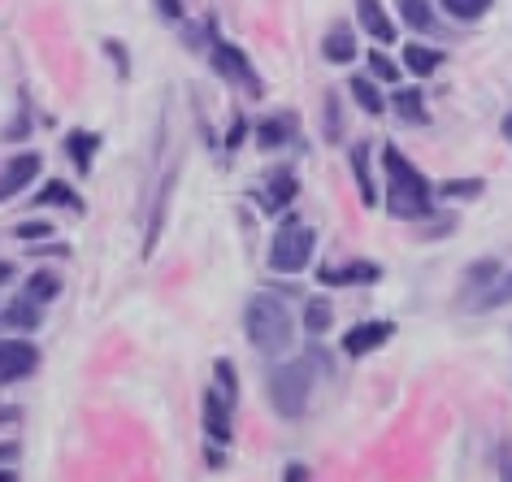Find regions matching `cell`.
I'll return each mask as SVG.
<instances>
[{
	"label": "cell",
	"mask_w": 512,
	"mask_h": 482,
	"mask_svg": "<svg viewBox=\"0 0 512 482\" xmlns=\"http://www.w3.org/2000/svg\"><path fill=\"white\" fill-rule=\"evenodd\" d=\"M243 331H248L252 348L265 352V357H283L296 344V317L287 313V304L278 296H252L248 313H243Z\"/></svg>",
	"instance_id": "obj_1"
},
{
	"label": "cell",
	"mask_w": 512,
	"mask_h": 482,
	"mask_svg": "<svg viewBox=\"0 0 512 482\" xmlns=\"http://www.w3.org/2000/svg\"><path fill=\"white\" fill-rule=\"evenodd\" d=\"M382 166H387V179H391V196H387L391 218H404V222L430 218V183L421 179V170L413 161L395 144H387L382 148Z\"/></svg>",
	"instance_id": "obj_2"
},
{
	"label": "cell",
	"mask_w": 512,
	"mask_h": 482,
	"mask_svg": "<svg viewBox=\"0 0 512 482\" xmlns=\"http://www.w3.org/2000/svg\"><path fill=\"white\" fill-rule=\"evenodd\" d=\"M313 361L317 357H304V361H287V365H274L270 374V400L283 417H300L309 409V396H313Z\"/></svg>",
	"instance_id": "obj_3"
},
{
	"label": "cell",
	"mask_w": 512,
	"mask_h": 482,
	"mask_svg": "<svg viewBox=\"0 0 512 482\" xmlns=\"http://www.w3.org/2000/svg\"><path fill=\"white\" fill-rule=\"evenodd\" d=\"M313 244H317V235L296 218V213H287V222L278 226V235L270 239V270L300 274L304 265L313 261Z\"/></svg>",
	"instance_id": "obj_4"
},
{
	"label": "cell",
	"mask_w": 512,
	"mask_h": 482,
	"mask_svg": "<svg viewBox=\"0 0 512 482\" xmlns=\"http://www.w3.org/2000/svg\"><path fill=\"white\" fill-rule=\"evenodd\" d=\"M209 61H213V70L222 74L226 83H239L243 92H252V96H261V79H256V70H252V61L243 57V48H235L230 40H213L209 48Z\"/></svg>",
	"instance_id": "obj_5"
},
{
	"label": "cell",
	"mask_w": 512,
	"mask_h": 482,
	"mask_svg": "<svg viewBox=\"0 0 512 482\" xmlns=\"http://www.w3.org/2000/svg\"><path fill=\"white\" fill-rule=\"evenodd\" d=\"M35 365H40V348L27 344V339H5V348H0V378L9 387L35 374Z\"/></svg>",
	"instance_id": "obj_6"
},
{
	"label": "cell",
	"mask_w": 512,
	"mask_h": 482,
	"mask_svg": "<svg viewBox=\"0 0 512 482\" xmlns=\"http://www.w3.org/2000/svg\"><path fill=\"white\" fill-rule=\"evenodd\" d=\"M391 335H395L391 322H361L343 335V352H348V357H365V352H378Z\"/></svg>",
	"instance_id": "obj_7"
},
{
	"label": "cell",
	"mask_w": 512,
	"mask_h": 482,
	"mask_svg": "<svg viewBox=\"0 0 512 482\" xmlns=\"http://www.w3.org/2000/svg\"><path fill=\"white\" fill-rule=\"evenodd\" d=\"M317 278H322L326 287H356V283H378V278H382V265H378V261H352V265H339V270H335V265H326V270L317 274Z\"/></svg>",
	"instance_id": "obj_8"
},
{
	"label": "cell",
	"mask_w": 512,
	"mask_h": 482,
	"mask_svg": "<svg viewBox=\"0 0 512 482\" xmlns=\"http://www.w3.org/2000/svg\"><path fill=\"white\" fill-rule=\"evenodd\" d=\"M356 22H361V31L369 35V40L395 44V27H391L387 9H382V0H356Z\"/></svg>",
	"instance_id": "obj_9"
},
{
	"label": "cell",
	"mask_w": 512,
	"mask_h": 482,
	"mask_svg": "<svg viewBox=\"0 0 512 482\" xmlns=\"http://www.w3.org/2000/svg\"><path fill=\"white\" fill-rule=\"evenodd\" d=\"M300 192V179L291 170H274V174H265V196H261V205L265 213H283L291 200H296Z\"/></svg>",
	"instance_id": "obj_10"
},
{
	"label": "cell",
	"mask_w": 512,
	"mask_h": 482,
	"mask_svg": "<svg viewBox=\"0 0 512 482\" xmlns=\"http://www.w3.org/2000/svg\"><path fill=\"white\" fill-rule=\"evenodd\" d=\"M40 170H44V161H40V152H22V157H14L5 166V183H0V192H5L9 200H14L22 187H27L31 179H40Z\"/></svg>",
	"instance_id": "obj_11"
},
{
	"label": "cell",
	"mask_w": 512,
	"mask_h": 482,
	"mask_svg": "<svg viewBox=\"0 0 512 482\" xmlns=\"http://www.w3.org/2000/svg\"><path fill=\"white\" fill-rule=\"evenodd\" d=\"M226 396L222 391H204V430L217 439V443H230V409H226Z\"/></svg>",
	"instance_id": "obj_12"
},
{
	"label": "cell",
	"mask_w": 512,
	"mask_h": 482,
	"mask_svg": "<svg viewBox=\"0 0 512 482\" xmlns=\"http://www.w3.org/2000/svg\"><path fill=\"white\" fill-rule=\"evenodd\" d=\"M96 144H100V139H96V135H87V131H70V135H66V152L74 157V170H79V174H92Z\"/></svg>",
	"instance_id": "obj_13"
},
{
	"label": "cell",
	"mask_w": 512,
	"mask_h": 482,
	"mask_svg": "<svg viewBox=\"0 0 512 482\" xmlns=\"http://www.w3.org/2000/svg\"><path fill=\"white\" fill-rule=\"evenodd\" d=\"M391 109L400 113L404 122H417V126L430 122V118H426V96H421L417 87H400V92H395V100H391Z\"/></svg>",
	"instance_id": "obj_14"
},
{
	"label": "cell",
	"mask_w": 512,
	"mask_h": 482,
	"mask_svg": "<svg viewBox=\"0 0 512 482\" xmlns=\"http://www.w3.org/2000/svg\"><path fill=\"white\" fill-rule=\"evenodd\" d=\"M404 66H408V74H434L443 66V53L439 48H426V44H404Z\"/></svg>",
	"instance_id": "obj_15"
},
{
	"label": "cell",
	"mask_w": 512,
	"mask_h": 482,
	"mask_svg": "<svg viewBox=\"0 0 512 482\" xmlns=\"http://www.w3.org/2000/svg\"><path fill=\"white\" fill-rule=\"evenodd\" d=\"M40 322H44V317H40V309H35V300H31V296H27V300H9V304H5V326H9V331H18V326H22V331H35Z\"/></svg>",
	"instance_id": "obj_16"
},
{
	"label": "cell",
	"mask_w": 512,
	"mask_h": 482,
	"mask_svg": "<svg viewBox=\"0 0 512 482\" xmlns=\"http://www.w3.org/2000/svg\"><path fill=\"white\" fill-rule=\"evenodd\" d=\"M352 174H356V187H361V200H365V205H374L378 187H374V179H369V148L365 144L352 148Z\"/></svg>",
	"instance_id": "obj_17"
},
{
	"label": "cell",
	"mask_w": 512,
	"mask_h": 482,
	"mask_svg": "<svg viewBox=\"0 0 512 482\" xmlns=\"http://www.w3.org/2000/svg\"><path fill=\"white\" fill-rule=\"evenodd\" d=\"M322 53H326V61H339V66H348V61L356 57V40H352V31H330L326 35V44H322Z\"/></svg>",
	"instance_id": "obj_18"
},
{
	"label": "cell",
	"mask_w": 512,
	"mask_h": 482,
	"mask_svg": "<svg viewBox=\"0 0 512 482\" xmlns=\"http://www.w3.org/2000/svg\"><path fill=\"white\" fill-rule=\"evenodd\" d=\"M395 5H400L404 27H413V31H430L434 27V9L426 5V0H395Z\"/></svg>",
	"instance_id": "obj_19"
},
{
	"label": "cell",
	"mask_w": 512,
	"mask_h": 482,
	"mask_svg": "<svg viewBox=\"0 0 512 482\" xmlns=\"http://www.w3.org/2000/svg\"><path fill=\"white\" fill-rule=\"evenodd\" d=\"M352 96H356V105H361L365 113H387V100H382V92L369 79H361V74L352 79Z\"/></svg>",
	"instance_id": "obj_20"
},
{
	"label": "cell",
	"mask_w": 512,
	"mask_h": 482,
	"mask_svg": "<svg viewBox=\"0 0 512 482\" xmlns=\"http://www.w3.org/2000/svg\"><path fill=\"white\" fill-rule=\"evenodd\" d=\"M35 205H66V209L79 213V209H83V200L74 196L66 183H44V187H40V196H35Z\"/></svg>",
	"instance_id": "obj_21"
},
{
	"label": "cell",
	"mask_w": 512,
	"mask_h": 482,
	"mask_svg": "<svg viewBox=\"0 0 512 482\" xmlns=\"http://www.w3.org/2000/svg\"><path fill=\"white\" fill-rule=\"evenodd\" d=\"M27 296H31L35 304H44V300H57V296H61V278H57V274H48V270L31 274V283H27Z\"/></svg>",
	"instance_id": "obj_22"
},
{
	"label": "cell",
	"mask_w": 512,
	"mask_h": 482,
	"mask_svg": "<svg viewBox=\"0 0 512 482\" xmlns=\"http://www.w3.org/2000/svg\"><path fill=\"white\" fill-rule=\"evenodd\" d=\"M330 304L322 300V296H313L309 304H304V331H313V335H322V331H330Z\"/></svg>",
	"instance_id": "obj_23"
},
{
	"label": "cell",
	"mask_w": 512,
	"mask_h": 482,
	"mask_svg": "<svg viewBox=\"0 0 512 482\" xmlns=\"http://www.w3.org/2000/svg\"><path fill=\"white\" fill-rule=\"evenodd\" d=\"M291 139V122H278V118H270V122H261L256 126V144L261 148H283Z\"/></svg>",
	"instance_id": "obj_24"
},
{
	"label": "cell",
	"mask_w": 512,
	"mask_h": 482,
	"mask_svg": "<svg viewBox=\"0 0 512 482\" xmlns=\"http://www.w3.org/2000/svg\"><path fill=\"white\" fill-rule=\"evenodd\" d=\"M439 5H443L452 18H460V22H473V18H482L486 9L495 5V0H439Z\"/></svg>",
	"instance_id": "obj_25"
},
{
	"label": "cell",
	"mask_w": 512,
	"mask_h": 482,
	"mask_svg": "<svg viewBox=\"0 0 512 482\" xmlns=\"http://www.w3.org/2000/svg\"><path fill=\"white\" fill-rule=\"evenodd\" d=\"M213 374H217V391L235 404V396H239V374H235V365H230L226 357H217L213 361Z\"/></svg>",
	"instance_id": "obj_26"
},
{
	"label": "cell",
	"mask_w": 512,
	"mask_h": 482,
	"mask_svg": "<svg viewBox=\"0 0 512 482\" xmlns=\"http://www.w3.org/2000/svg\"><path fill=\"white\" fill-rule=\"evenodd\" d=\"M465 278H469L473 287H491V283H499L504 274H499V261H478V265H469Z\"/></svg>",
	"instance_id": "obj_27"
},
{
	"label": "cell",
	"mask_w": 512,
	"mask_h": 482,
	"mask_svg": "<svg viewBox=\"0 0 512 482\" xmlns=\"http://www.w3.org/2000/svg\"><path fill=\"white\" fill-rule=\"evenodd\" d=\"M369 70H374V79H382V83H395V79H400V66H395L387 53H378V48L369 53Z\"/></svg>",
	"instance_id": "obj_28"
},
{
	"label": "cell",
	"mask_w": 512,
	"mask_h": 482,
	"mask_svg": "<svg viewBox=\"0 0 512 482\" xmlns=\"http://www.w3.org/2000/svg\"><path fill=\"white\" fill-rule=\"evenodd\" d=\"M499 304H512V270L491 287V296L482 300V309H499Z\"/></svg>",
	"instance_id": "obj_29"
},
{
	"label": "cell",
	"mask_w": 512,
	"mask_h": 482,
	"mask_svg": "<svg viewBox=\"0 0 512 482\" xmlns=\"http://www.w3.org/2000/svg\"><path fill=\"white\" fill-rule=\"evenodd\" d=\"M478 192H482V179H456L439 187V196H478Z\"/></svg>",
	"instance_id": "obj_30"
},
{
	"label": "cell",
	"mask_w": 512,
	"mask_h": 482,
	"mask_svg": "<svg viewBox=\"0 0 512 482\" xmlns=\"http://www.w3.org/2000/svg\"><path fill=\"white\" fill-rule=\"evenodd\" d=\"M339 131H343V113H339V100H335V92H330V96H326V135L335 139Z\"/></svg>",
	"instance_id": "obj_31"
},
{
	"label": "cell",
	"mask_w": 512,
	"mask_h": 482,
	"mask_svg": "<svg viewBox=\"0 0 512 482\" xmlns=\"http://www.w3.org/2000/svg\"><path fill=\"white\" fill-rule=\"evenodd\" d=\"M105 53L113 57V66H118V74L126 79V74H131V57L122 53V44H118V40H105Z\"/></svg>",
	"instance_id": "obj_32"
},
{
	"label": "cell",
	"mask_w": 512,
	"mask_h": 482,
	"mask_svg": "<svg viewBox=\"0 0 512 482\" xmlns=\"http://www.w3.org/2000/svg\"><path fill=\"white\" fill-rule=\"evenodd\" d=\"M14 235L18 239H48V235H53V226H48V222H22Z\"/></svg>",
	"instance_id": "obj_33"
},
{
	"label": "cell",
	"mask_w": 512,
	"mask_h": 482,
	"mask_svg": "<svg viewBox=\"0 0 512 482\" xmlns=\"http://www.w3.org/2000/svg\"><path fill=\"white\" fill-rule=\"evenodd\" d=\"M243 135H248V122L235 118V122H230V131H226V148H239V144H243Z\"/></svg>",
	"instance_id": "obj_34"
},
{
	"label": "cell",
	"mask_w": 512,
	"mask_h": 482,
	"mask_svg": "<svg viewBox=\"0 0 512 482\" xmlns=\"http://www.w3.org/2000/svg\"><path fill=\"white\" fill-rule=\"evenodd\" d=\"M152 5H157L165 18H183V5H178V0H152Z\"/></svg>",
	"instance_id": "obj_35"
},
{
	"label": "cell",
	"mask_w": 512,
	"mask_h": 482,
	"mask_svg": "<svg viewBox=\"0 0 512 482\" xmlns=\"http://www.w3.org/2000/svg\"><path fill=\"white\" fill-rule=\"evenodd\" d=\"M283 482H309V469H304V465H287Z\"/></svg>",
	"instance_id": "obj_36"
},
{
	"label": "cell",
	"mask_w": 512,
	"mask_h": 482,
	"mask_svg": "<svg viewBox=\"0 0 512 482\" xmlns=\"http://www.w3.org/2000/svg\"><path fill=\"white\" fill-rule=\"evenodd\" d=\"M504 482H512V452H504Z\"/></svg>",
	"instance_id": "obj_37"
},
{
	"label": "cell",
	"mask_w": 512,
	"mask_h": 482,
	"mask_svg": "<svg viewBox=\"0 0 512 482\" xmlns=\"http://www.w3.org/2000/svg\"><path fill=\"white\" fill-rule=\"evenodd\" d=\"M5 482H18V474H14V469H5Z\"/></svg>",
	"instance_id": "obj_38"
}]
</instances>
